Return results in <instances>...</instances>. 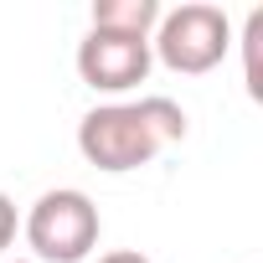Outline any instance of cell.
Instances as JSON below:
<instances>
[{
	"instance_id": "6da1fadb",
	"label": "cell",
	"mask_w": 263,
	"mask_h": 263,
	"mask_svg": "<svg viewBox=\"0 0 263 263\" xmlns=\"http://www.w3.org/2000/svg\"><path fill=\"white\" fill-rule=\"evenodd\" d=\"M186 140V108L150 93L140 103H98L83 114L78 124V150L88 165L124 176V171H140L150 165L165 145Z\"/></svg>"
},
{
	"instance_id": "7a4b0ae2",
	"label": "cell",
	"mask_w": 263,
	"mask_h": 263,
	"mask_svg": "<svg viewBox=\"0 0 263 263\" xmlns=\"http://www.w3.org/2000/svg\"><path fill=\"white\" fill-rule=\"evenodd\" d=\"M227 47H232V21L222 6H206V0H186L176 11H160V26L150 36V57H160L181 78H201L222 67Z\"/></svg>"
},
{
	"instance_id": "3957f363",
	"label": "cell",
	"mask_w": 263,
	"mask_h": 263,
	"mask_svg": "<svg viewBox=\"0 0 263 263\" xmlns=\"http://www.w3.org/2000/svg\"><path fill=\"white\" fill-rule=\"evenodd\" d=\"M26 242L42 263H83L98 248V206L78 186L42 191L26 212Z\"/></svg>"
},
{
	"instance_id": "277c9868",
	"label": "cell",
	"mask_w": 263,
	"mask_h": 263,
	"mask_svg": "<svg viewBox=\"0 0 263 263\" xmlns=\"http://www.w3.org/2000/svg\"><path fill=\"white\" fill-rule=\"evenodd\" d=\"M150 42L145 36H114V31H88L78 42V78L93 93H129L150 78Z\"/></svg>"
},
{
	"instance_id": "5b68a950",
	"label": "cell",
	"mask_w": 263,
	"mask_h": 263,
	"mask_svg": "<svg viewBox=\"0 0 263 263\" xmlns=\"http://www.w3.org/2000/svg\"><path fill=\"white\" fill-rule=\"evenodd\" d=\"M155 26H160V0H93V31L150 42Z\"/></svg>"
},
{
	"instance_id": "8992f818",
	"label": "cell",
	"mask_w": 263,
	"mask_h": 263,
	"mask_svg": "<svg viewBox=\"0 0 263 263\" xmlns=\"http://www.w3.org/2000/svg\"><path fill=\"white\" fill-rule=\"evenodd\" d=\"M242 83L253 98H263V11L242 21Z\"/></svg>"
},
{
	"instance_id": "52a82bcc",
	"label": "cell",
	"mask_w": 263,
	"mask_h": 263,
	"mask_svg": "<svg viewBox=\"0 0 263 263\" xmlns=\"http://www.w3.org/2000/svg\"><path fill=\"white\" fill-rule=\"evenodd\" d=\"M11 242H16V201L0 191V253H6Z\"/></svg>"
},
{
	"instance_id": "ba28073f",
	"label": "cell",
	"mask_w": 263,
	"mask_h": 263,
	"mask_svg": "<svg viewBox=\"0 0 263 263\" xmlns=\"http://www.w3.org/2000/svg\"><path fill=\"white\" fill-rule=\"evenodd\" d=\"M98 263H150V258H145L140 248H114V253H103Z\"/></svg>"
},
{
	"instance_id": "9c48e42d",
	"label": "cell",
	"mask_w": 263,
	"mask_h": 263,
	"mask_svg": "<svg viewBox=\"0 0 263 263\" xmlns=\"http://www.w3.org/2000/svg\"><path fill=\"white\" fill-rule=\"evenodd\" d=\"M6 263H26V258H6Z\"/></svg>"
}]
</instances>
